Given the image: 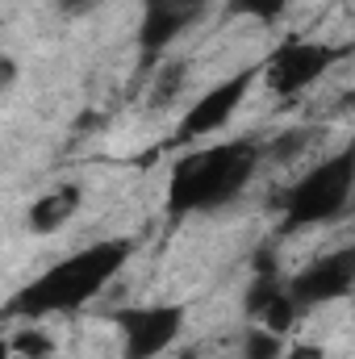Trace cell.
Returning <instances> with one entry per match:
<instances>
[{
	"mask_svg": "<svg viewBox=\"0 0 355 359\" xmlns=\"http://www.w3.org/2000/svg\"><path fill=\"white\" fill-rule=\"evenodd\" d=\"M134 255V238H105V243H92L84 251L59 259L55 268H46L42 276H34L4 309L0 318H25V322H38V318H59V313H76L84 309L92 297H100L109 288V280L130 264Z\"/></svg>",
	"mask_w": 355,
	"mask_h": 359,
	"instance_id": "obj_1",
	"label": "cell"
},
{
	"mask_svg": "<svg viewBox=\"0 0 355 359\" xmlns=\"http://www.w3.org/2000/svg\"><path fill=\"white\" fill-rule=\"evenodd\" d=\"M260 159H264L260 138H234L222 147L180 155L168 176V213L188 217V213H209V209L230 205L251 184Z\"/></svg>",
	"mask_w": 355,
	"mask_h": 359,
	"instance_id": "obj_2",
	"label": "cell"
},
{
	"mask_svg": "<svg viewBox=\"0 0 355 359\" xmlns=\"http://www.w3.org/2000/svg\"><path fill=\"white\" fill-rule=\"evenodd\" d=\"M351 184H355V155L339 151L330 159H322L318 168H309L284 192V217H280V234H297L309 226H326L339 222L351 205Z\"/></svg>",
	"mask_w": 355,
	"mask_h": 359,
	"instance_id": "obj_3",
	"label": "cell"
},
{
	"mask_svg": "<svg viewBox=\"0 0 355 359\" xmlns=\"http://www.w3.org/2000/svg\"><path fill=\"white\" fill-rule=\"evenodd\" d=\"M347 50L343 46H326V42H309V38H288L272 50L260 76L267 80V88L276 96H301L305 88H314Z\"/></svg>",
	"mask_w": 355,
	"mask_h": 359,
	"instance_id": "obj_4",
	"label": "cell"
},
{
	"mask_svg": "<svg viewBox=\"0 0 355 359\" xmlns=\"http://www.w3.org/2000/svg\"><path fill=\"white\" fill-rule=\"evenodd\" d=\"M121 359H159L184 330V305H126L113 313Z\"/></svg>",
	"mask_w": 355,
	"mask_h": 359,
	"instance_id": "obj_5",
	"label": "cell"
},
{
	"mask_svg": "<svg viewBox=\"0 0 355 359\" xmlns=\"http://www.w3.org/2000/svg\"><path fill=\"white\" fill-rule=\"evenodd\" d=\"M255 80H260V67H243V72H234L230 80H222V84H213L209 92H201V96L192 100V109L180 117L172 142L184 147V142H201V138L217 134V130L234 117V109L243 104V96L251 92Z\"/></svg>",
	"mask_w": 355,
	"mask_h": 359,
	"instance_id": "obj_6",
	"label": "cell"
},
{
	"mask_svg": "<svg viewBox=\"0 0 355 359\" xmlns=\"http://www.w3.org/2000/svg\"><path fill=\"white\" fill-rule=\"evenodd\" d=\"M288 297L297 305V313L314 309V305H330V301H343L355 284V247H339L330 255H318L314 264L288 276Z\"/></svg>",
	"mask_w": 355,
	"mask_h": 359,
	"instance_id": "obj_7",
	"label": "cell"
},
{
	"mask_svg": "<svg viewBox=\"0 0 355 359\" xmlns=\"http://www.w3.org/2000/svg\"><path fill=\"white\" fill-rule=\"evenodd\" d=\"M205 4H209V0H142L138 50H142V63H147V67L205 13Z\"/></svg>",
	"mask_w": 355,
	"mask_h": 359,
	"instance_id": "obj_8",
	"label": "cell"
},
{
	"mask_svg": "<svg viewBox=\"0 0 355 359\" xmlns=\"http://www.w3.org/2000/svg\"><path fill=\"white\" fill-rule=\"evenodd\" d=\"M247 318L255 322V326H264L272 334H288V326L301 318L297 313V305H293V297H288V284H284V276L272 268V259L260 264L255 271V280H251V288H247Z\"/></svg>",
	"mask_w": 355,
	"mask_h": 359,
	"instance_id": "obj_9",
	"label": "cell"
},
{
	"mask_svg": "<svg viewBox=\"0 0 355 359\" xmlns=\"http://www.w3.org/2000/svg\"><path fill=\"white\" fill-rule=\"evenodd\" d=\"M80 205H84V188H80V184H55L51 192H42V196L29 205V213H25L29 234H42V238L59 234L63 226L76 222Z\"/></svg>",
	"mask_w": 355,
	"mask_h": 359,
	"instance_id": "obj_10",
	"label": "cell"
},
{
	"mask_svg": "<svg viewBox=\"0 0 355 359\" xmlns=\"http://www.w3.org/2000/svg\"><path fill=\"white\" fill-rule=\"evenodd\" d=\"M280 351H284L280 334H272L264 326H255V330L243 339V359H280Z\"/></svg>",
	"mask_w": 355,
	"mask_h": 359,
	"instance_id": "obj_11",
	"label": "cell"
},
{
	"mask_svg": "<svg viewBox=\"0 0 355 359\" xmlns=\"http://www.w3.org/2000/svg\"><path fill=\"white\" fill-rule=\"evenodd\" d=\"M230 4V13H239V17H255V21H280V13L288 8V0H226Z\"/></svg>",
	"mask_w": 355,
	"mask_h": 359,
	"instance_id": "obj_12",
	"label": "cell"
},
{
	"mask_svg": "<svg viewBox=\"0 0 355 359\" xmlns=\"http://www.w3.org/2000/svg\"><path fill=\"white\" fill-rule=\"evenodd\" d=\"M13 347H17V351H25V355H46V351H51V339L34 330V334H17V343H13Z\"/></svg>",
	"mask_w": 355,
	"mask_h": 359,
	"instance_id": "obj_13",
	"label": "cell"
},
{
	"mask_svg": "<svg viewBox=\"0 0 355 359\" xmlns=\"http://www.w3.org/2000/svg\"><path fill=\"white\" fill-rule=\"evenodd\" d=\"M184 72H188V63H172V67L163 72V80H168V84H163V92H155L151 100H155V104H163V100H168V96L180 88V76H184Z\"/></svg>",
	"mask_w": 355,
	"mask_h": 359,
	"instance_id": "obj_14",
	"label": "cell"
},
{
	"mask_svg": "<svg viewBox=\"0 0 355 359\" xmlns=\"http://www.w3.org/2000/svg\"><path fill=\"white\" fill-rule=\"evenodd\" d=\"M100 0H55V8L63 13V17H84V13H92Z\"/></svg>",
	"mask_w": 355,
	"mask_h": 359,
	"instance_id": "obj_15",
	"label": "cell"
},
{
	"mask_svg": "<svg viewBox=\"0 0 355 359\" xmlns=\"http://www.w3.org/2000/svg\"><path fill=\"white\" fill-rule=\"evenodd\" d=\"M280 359H326V351H322V347H314V343H297V347L280 351Z\"/></svg>",
	"mask_w": 355,
	"mask_h": 359,
	"instance_id": "obj_16",
	"label": "cell"
},
{
	"mask_svg": "<svg viewBox=\"0 0 355 359\" xmlns=\"http://www.w3.org/2000/svg\"><path fill=\"white\" fill-rule=\"evenodd\" d=\"M13 84H17V59L0 55V92H8Z\"/></svg>",
	"mask_w": 355,
	"mask_h": 359,
	"instance_id": "obj_17",
	"label": "cell"
},
{
	"mask_svg": "<svg viewBox=\"0 0 355 359\" xmlns=\"http://www.w3.org/2000/svg\"><path fill=\"white\" fill-rule=\"evenodd\" d=\"M0 359H8V343H0Z\"/></svg>",
	"mask_w": 355,
	"mask_h": 359,
	"instance_id": "obj_18",
	"label": "cell"
}]
</instances>
